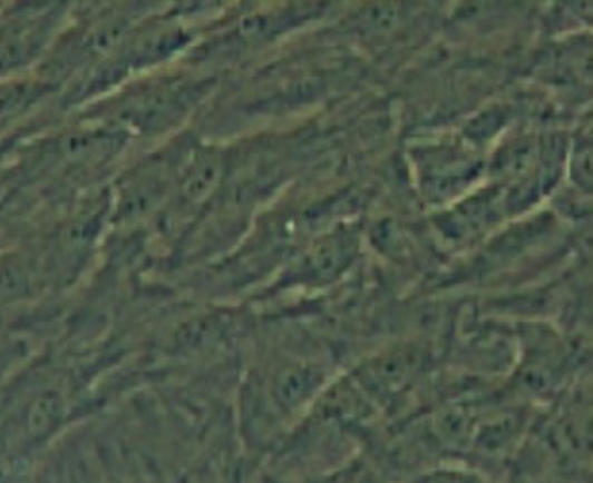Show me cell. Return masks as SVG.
I'll use <instances>...</instances> for the list:
<instances>
[{"label": "cell", "instance_id": "obj_1", "mask_svg": "<svg viewBox=\"0 0 593 483\" xmlns=\"http://www.w3.org/2000/svg\"><path fill=\"white\" fill-rule=\"evenodd\" d=\"M419 363L421 359L417 352L401 349L388 353L382 359L371 361L366 368L367 376L361 378L366 379L367 386L373 387L379 394H393L414 378Z\"/></svg>", "mask_w": 593, "mask_h": 483}, {"label": "cell", "instance_id": "obj_2", "mask_svg": "<svg viewBox=\"0 0 593 483\" xmlns=\"http://www.w3.org/2000/svg\"><path fill=\"white\" fill-rule=\"evenodd\" d=\"M223 171V161L220 154L206 152L196 156L188 164L183 175L181 196L187 204H202L210 194L214 193Z\"/></svg>", "mask_w": 593, "mask_h": 483}, {"label": "cell", "instance_id": "obj_3", "mask_svg": "<svg viewBox=\"0 0 593 483\" xmlns=\"http://www.w3.org/2000/svg\"><path fill=\"white\" fill-rule=\"evenodd\" d=\"M352 252L350 236H331L311 249L305 257L304 265L300 267V273L308 270L310 278L327 280L346 267V263L352 257Z\"/></svg>", "mask_w": 593, "mask_h": 483}, {"label": "cell", "instance_id": "obj_4", "mask_svg": "<svg viewBox=\"0 0 593 483\" xmlns=\"http://www.w3.org/2000/svg\"><path fill=\"white\" fill-rule=\"evenodd\" d=\"M319 374L310 366L292 365L276 374L275 400L284 408H296L318 387Z\"/></svg>", "mask_w": 593, "mask_h": 483}, {"label": "cell", "instance_id": "obj_5", "mask_svg": "<svg viewBox=\"0 0 593 483\" xmlns=\"http://www.w3.org/2000/svg\"><path fill=\"white\" fill-rule=\"evenodd\" d=\"M536 159H538L536 142L531 137L515 138L497 154L496 169L505 179H521L531 171Z\"/></svg>", "mask_w": 593, "mask_h": 483}, {"label": "cell", "instance_id": "obj_6", "mask_svg": "<svg viewBox=\"0 0 593 483\" xmlns=\"http://www.w3.org/2000/svg\"><path fill=\"white\" fill-rule=\"evenodd\" d=\"M415 483H484L476 472L461 469H444L428 472Z\"/></svg>", "mask_w": 593, "mask_h": 483}]
</instances>
